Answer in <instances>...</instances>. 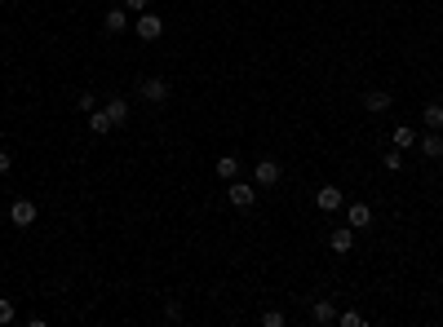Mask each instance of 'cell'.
Returning a JSON list of instances; mask_svg holds the SVG:
<instances>
[{
    "mask_svg": "<svg viewBox=\"0 0 443 327\" xmlns=\"http://www.w3.org/2000/svg\"><path fill=\"white\" fill-rule=\"evenodd\" d=\"M226 199L235 203V208H253L257 203V181H226Z\"/></svg>",
    "mask_w": 443,
    "mask_h": 327,
    "instance_id": "obj_1",
    "label": "cell"
},
{
    "mask_svg": "<svg viewBox=\"0 0 443 327\" xmlns=\"http://www.w3.org/2000/svg\"><path fill=\"white\" fill-rule=\"evenodd\" d=\"M134 31H138V40H160V35H164V18L160 14H151V9H142V14L134 18Z\"/></svg>",
    "mask_w": 443,
    "mask_h": 327,
    "instance_id": "obj_2",
    "label": "cell"
},
{
    "mask_svg": "<svg viewBox=\"0 0 443 327\" xmlns=\"http://www.w3.org/2000/svg\"><path fill=\"white\" fill-rule=\"evenodd\" d=\"M138 98H142V102H151V106L169 102V80H160V76H147V80L138 84Z\"/></svg>",
    "mask_w": 443,
    "mask_h": 327,
    "instance_id": "obj_3",
    "label": "cell"
},
{
    "mask_svg": "<svg viewBox=\"0 0 443 327\" xmlns=\"http://www.w3.org/2000/svg\"><path fill=\"white\" fill-rule=\"evenodd\" d=\"M280 177H284L280 160H257V164H253V181H257L261 190H266V186H275V181H280Z\"/></svg>",
    "mask_w": 443,
    "mask_h": 327,
    "instance_id": "obj_4",
    "label": "cell"
},
{
    "mask_svg": "<svg viewBox=\"0 0 443 327\" xmlns=\"http://www.w3.org/2000/svg\"><path fill=\"white\" fill-rule=\"evenodd\" d=\"M9 221H14L18 230H27L35 221V203L31 199H14V203H9Z\"/></svg>",
    "mask_w": 443,
    "mask_h": 327,
    "instance_id": "obj_5",
    "label": "cell"
},
{
    "mask_svg": "<svg viewBox=\"0 0 443 327\" xmlns=\"http://www.w3.org/2000/svg\"><path fill=\"white\" fill-rule=\"evenodd\" d=\"M390 102H394V98H390L386 89H368V93H364V111H368V115H386Z\"/></svg>",
    "mask_w": 443,
    "mask_h": 327,
    "instance_id": "obj_6",
    "label": "cell"
},
{
    "mask_svg": "<svg viewBox=\"0 0 443 327\" xmlns=\"http://www.w3.org/2000/svg\"><path fill=\"white\" fill-rule=\"evenodd\" d=\"M341 203H346V195H341L337 186H324V190H315V208H319V212H337Z\"/></svg>",
    "mask_w": 443,
    "mask_h": 327,
    "instance_id": "obj_7",
    "label": "cell"
},
{
    "mask_svg": "<svg viewBox=\"0 0 443 327\" xmlns=\"http://www.w3.org/2000/svg\"><path fill=\"white\" fill-rule=\"evenodd\" d=\"M346 226L368 230V226H373V208H368V203H346Z\"/></svg>",
    "mask_w": 443,
    "mask_h": 327,
    "instance_id": "obj_8",
    "label": "cell"
},
{
    "mask_svg": "<svg viewBox=\"0 0 443 327\" xmlns=\"http://www.w3.org/2000/svg\"><path fill=\"white\" fill-rule=\"evenodd\" d=\"M351 244H355V226H332L328 248H332V252H351Z\"/></svg>",
    "mask_w": 443,
    "mask_h": 327,
    "instance_id": "obj_9",
    "label": "cell"
},
{
    "mask_svg": "<svg viewBox=\"0 0 443 327\" xmlns=\"http://www.w3.org/2000/svg\"><path fill=\"white\" fill-rule=\"evenodd\" d=\"M102 27H106V31H111V35H120V31H124V27H129V9H124V5H115V9H106V18H102Z\"/></svg>",
    "mask_w": 443,
    "mask_h": 327,
    "instance_id": "obj_10",
    "label": "cell"
},
{
    "mask_svg": "<svg viewBox=\"0 0 443 327\" xmlns=\"http://www.w3.org/2000/svg\"><path fill=\"white\" fill-rule=\"evenodd\" d=\"M417 151H421V155H430V160H443V137H439L435 128H430L426 137H417Z\"/></svg>",
    "mask_w": 443,
    "mask_h": 327,
    "instance_id": "obj_11",
    "label": "cell"
},
{
    "mask_svg": "<svg viewBox=\"0 0 443 327\" xmlns=\"http://www.w3.org/2000/svg\"><path fill=\"white\" fill-rule=\"evenodd\" d=\"M102 111L115 119V128H120V124H129V98H120V93H115V98H106Z\"/></svg>",
    "mask_w": 443,
    "mask_h": 327,
    "instance_id": "obj_12",
    "label": "cell"
},
{
    "mask_svg": "<svg viewBox=\"0 0 443 327\" xmlns=\"http://www.w3.org/2000/svg\"><path fill=\"white\" fill-rule=\"evenodd\" d=\"M310 323H315V327L337 323V310H332V301H315V305H310Z\"/></svg>",
    "mask_w": 443,
    "mask_h": 327,
    "instance_id": "obj_13",
    "label": "cell"
},
{
    "mask_svg": "<svg viewBox=\"0 0 443 327\" xmlns=\"http://www.w3.org/2000/svg\"><path fill=\"white\" fill-rule=\"evenodd\" d=\"M390 142H394V151H412V146H417V133H412L408 124H394Z\"/></svg>",
    "mask_w": 443,
    "mask_h": 327,
    "instance_id": "obj_14",
    "label": "cell"
},
{
    "mask_svg": "<svg viewBox=\"0 0 443 327\" xmlns=\"http://www.w3.org/2000/svg\"><path fill=\"white\" fill-rule=\"evenodd\" d=\"M421 119H426V128H443V102H426V111H421Z\"/></svg>",
    "mask_w": 443,
    "mask_h": 327,
    "instance_id": "obj_15",
    "label": "cell"
},
{
    "mask_svg": "<svg viewBox=\"0 0 443 327\" xmlns=\"http://www.w3.org/2000/svg\"><path fill=\"white\" fill-rule=\"evenodd\" d=\"M89 128H93V133H111V128H115V119L98 106V111H89Z\"/></svg>",
    "mask_w": 443,
    "mask_h": 327,
    "instance_id": "obj_16",
    "label": "cell"
},
{
    "mask_svg": "<svg viewBox=\"0 0 443 327\" xmlns=\"http://www.w3.org/2000/svg\"><path fill=\"white\" fill-rule=\"evenodd\" d=\"M218 177L222 181H235L239 177V160H235V155H222V160H218Z\"/></svg>",
    "mask_w": 443,
    "mask_h": 327,
    "instance_id": "obj_17",
    "label": "cell"
},
{
    "mask_svg": "<svg viewBox=\"0 0 443 327\" xmlns=\"http://www.w3.org/2000/svg\"><path fill=\"white\" fill-rule=\"evenodd\" d=\"M257 323H261V327H284V323H289V314H284V310H261Z\"/></svg>",
    "mask_w": 443,
    "mask_h": 327,
    "instance_id": "obj_18",
    "label": "cell"
},
{
    "mask_svg": "<svg viewBox=\"0 0 443 327\" xmlns=\"http://www.w3.org/2000/svg\"><path fill=\"white\" fill-rule=\"evenodd\" d=\"M14 301H9V296H0V327H5V323H14Z\"/></svg>",
    "mask_w": 443,
    "mask_h": 327,
    "instance_id": "obj_19",
    "label": "cell"
},
{
    "mask_svg": "<svg viewBox=\"0 0 443 327\" xmlns=\"http://www.w3.org/2000/svg\"><path fill=\"white\" fill-rule=\"evenodd\" d=\"M76 106H80V115H89V111H98V98H93V93H80Z\"/></svg>",
    "mask_w": 443,
    "mask_h": 327,
    "instance_id": "obj_20",
    "label": "cell"
},
{
    "mask_svg": "<svg viewBox=\"0 0 443 327\" xmlns=\"http://www.w3.org/2000/svg\"><path fill=\"white\" fill-rule=\"evenodd\" d=\"M381 164H386L390 173H399V168H403V151H390V155H381Z\"/></svg>",
    "mask_w": 443,
    "mask_h": 327,
    "instance_id": "obj_21",
    "label": "cell"
},
{
    "mask_svg": "<svg viewBox=\"0 0 443 327\" xmlns=\"http://www.w3.org/2000/svg\"><path fill=\"white\" fill-rule=\"evenodd\" d=\"M337 323H341V327H359V323H364V314H359V310H346Z\"/></svg>",
    "mask_w": 443,
    "mask_h": 327,
    "instance_id": "obj_22",
    "label": "cell"
},
{
    "mask_svg": "<svg viewBox=\"0 0 443 327\" xmlns=\"http://www.w3.org/2000/svg\"><path fill=\"white\" fill-rule=\"evenodd\" d=\"M164 319L177 323V319H182V305H177V301H169V305H164Z\"/></svg>",
    "mask_w": 443,
    "mask_h": 327,
    "instance_id": "obj_23",
    "label": "cell"
},
{
    "mask_svg": "<svg viewBox=\"0 0 443 327\" xmlns=\"http://www.w3.org/2000/svg\"><path fill=\"white\" fill-rule=\"evenodd\" d=\"M124 9L129 14H142V9H151V0H124Z\"/></svg>",
    "mask_w": 443,
    "mask_h": 327,
    "instance_id": "obj_24",
    "label": "cell"
},
{
    "mask_svg": "<svg viewBox=\"0 0 443 327\" xmlns=\"http://www.w3.org/2000/svg\"><path fill=\"white\" fill-rule=\"evenodd\" d=\"M9 168H14V155H9V151H0V173H9Z\"/></svg>",
    "mask_w": 443,
    "mask_h": 327,
    "instance_id": "obj_25",
    "label": "cell"
},
{
    "mask_svg": "<svg viewBox=\"0 0 443 327\" xmlns=\"http://www.w3.org/2000/svg\"><path fill=\"white\" fill-rule=\"evenodd\" d=\"M14 5H22V0H14Z\"/></svg>",
    "mask_w": 443,
    "mask_h": 327,
    "instance_id": "obj_26",
    "label": "cell"
}]
</instances>
